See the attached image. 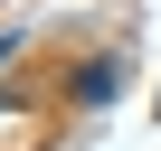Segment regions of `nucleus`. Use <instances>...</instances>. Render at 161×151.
<instances>
[{
    "instance_id": "1",
    "label": "nucleus",
    "mask_w": 161,
    "mask_h": 151,
    "mask_svg": "<svg viewBox=\"0 0 161 151\" xmlns=\"http://www.w3.org/2000/svg\"><path fill=\"white\" fill-rule=\"evenodd\" d=\"M104 95H123V47H104V57L76 66V104H104Z\"/></svg>"
},
{
    "instance_id": "2",
    "label": "nucleus",
    "mask_w": 161,
    "mask_h": 151,
    "mask_svg": "<svg viewBox=\"0 0 161 151\" xmlns=\"http://www.w3.org/2000/svg\"><path fill=\"white\" fill-rule=\"evenodd\" d=\"M152 113H161V95H152Z\"/></svg>"
}]
</instances>
